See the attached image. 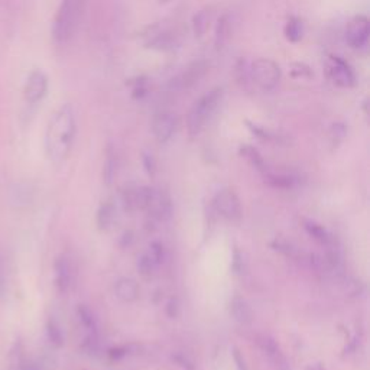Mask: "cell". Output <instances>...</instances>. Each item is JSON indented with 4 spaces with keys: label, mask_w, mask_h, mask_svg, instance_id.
<instances>
[{
    "label": "cell",
    "mask_w": 370,
    "mask_h": 370,
    "mask_svg": "<svg viewBox=\"0 0 370 370\" xmlns=\"http://www.w3.org/2000/svg\"><path fill=\"white\" fill-rule=\"evenodd\" d=\"M75 132L77 125L74 109L70 104H63L52 115L45 134V149L52 162L61 164L67 160L75 139Z\"/></svg>",
    "instance_id": "1"
},
{
    "label": "cell",
    "mask_w": 370,
    "mask_h": 370,
    "mask_svg": "<svg viewBox=\"0 0 370 370\" xmlns=\"http://www.w3.org/2000/svg\"><path fill=\"white\" fill-rule=\"evenodd\" d=\"M86 0H61L52 22V38L60 45L67 44L75 35L82 23Z\"/></svg>",
    "instance_id": "2"
},
{
    "label": "cell",
    "mask_w": 370,
    "mask_h": 370,
    "mask_svg": "<svg viewBox=\"0 0 370 370\" xmlns=\"http://www.w3.org/2000/svg\"><path fill=\"white\" fill-rule=\"evenodd\" d=\"M239 71L242 72V82L263 93L274 91L281 82V68L269 58H257L250 64L243 63Z\"/></svg>",
    "instance_id": "3"
},
{
    "label": "cell",
    "mask_w": 370,
    "mask_h": 370,
    "mask_svg": "<svg viewBox=\"0 0 370 370\" xmlns=\"http://www.w3.org/2000/svg\"><path fill=\"white\" fill-rule=\"evenodd\" d=\"M222 100H223V90L217 87L201 96L193 104V108L190 109L187 116V129L191 136H197L201 134V130L217 112Z\"/></svg>",
    "instance_id": "4"
},
{
    "label": "cell",
    "mask_w": 370,
    "mask_h": 370,
    "mask_svg": "<svg viewBox=\"0 0 370 370\" xmlns=\"http://www.w3.org/2000/svg\"><path fill=\"white\" fill-rule=\"evenodd\" d=\"M327 75L333 84L341 89H350L356 83V74L349 63H346L341 57L331 56L326 64Z\"/></svg>",
    "instance_id": "5"
},
{
    "label": "cell",
    "mask_w": 370,
    "mask_h": 370,
    "mask_svg": "<svg viewBox=\"0 0 370 370\" xmlns=\"http://www.w3.org/2000/svg\"><path fill=\"white\" fill-rule=\"evenodd\" d=\"M207 72V64L203 61L194 63L189 65L184 71H181L178 75H175L172 80L168 83L170 90L181 91V90H187L193 87L196 83H198L201 78Z\"/></svg>",
    "instance_id": "6"
},
{
    "label": "cell",
    "mask_w": 370,
    "mask_h": 370,
    "mask_svg": "<svg viewBox=\"0 0 370 370\" xmlns=\"http://www.w3.org/2000/svg\"><path fill=\"white\" fill-rule=\"evenodd\" d=\"M145 210L153 219L167 220V219H170V216L172 213L171 198L164 190H158V189L151 187Z\"/></svg>",
    "instance_id": "7"
},
{
    "label": "cell",
    "mask_w": 370,
    "mask_h": 370,
    "mask_svg": "<svg viewBox=\"0 0 370 370\" xmlns=\"http://www.w3.org/2000/svg\"><path fill=\"white\" fill-rule=\"evenodd\" d=\"M48 93V77L41 70H34L23 87V97L30 104L39 103Z\"/></svg>",
    "instance_id": "8"
},
{
    "label": "cell",
    "mask_w": 370,
    "mask_h": 370,
    "mask_svg": "<svg viewBox=\"0 0 370 370\" xmlns=\"http://www.w3.org/2000/svg\"><path fill=\"white\" fill-rule=\"evenodd\" d=\"M215 207L227 220H237L242 216V205L239 197L231 190H222L215 198Z\"/></svg>",
    "instance_id": "9"
},
{
    "label": "cell",
    "mask_w": 370,
    "mask_h": 370,
    "mask_svg": "<svg viewBox=\"0 0 370 370\" xmlns=\"http://www.w3.org/2000/svg\"><path fill=\"white\" fill-rule=\"evenodd\" d=\"M370 37V25L366 16H356L346 30V41L353 49H362L367 45Z\"/></svg>",
    "instance_id": "10"
},
{
    "label": "cell",
    "mask_w": 370,
    "mask_h": 370,
    "mask_svg": "<svg viewBox=\"0 0 370 370\" xmlns=\"http://www.w3.org/2000/svg\"><path fill=\"white\" fill-rule=\"evenodd\" d=\"M257 346L262 350V353L271 360L275 370H291L286 357L279 349V345L271 336L260 334L257 337Z\"/></svg>",
    "instance_id": "11"
},
{
    "label": "cell",
    "mask_w": 370,
    "mask_h": 370,
    "mask_svg": "<svg viewBox=\"0 0 370 370\" xmlns=\"http://www.w3.org/2000/svg\"><path fill=\"white\" fill-rule=\"evenodd\" d=\"M177 125H178L177 116L171 112H162L160 115H156L152 123V129H153V135L158 139V142H161V143L168 142L175 134Z\"/></svg>",
    "instance_id": "12"
},
{
    "label": "cell",
    "mask_w": 370,
    "mask_h": 370,
    "mask_svg": "<svg viewBox=\"0 0 370 370\" xmlns=\"http://www.w3.org/2000/svg\"><path fill=\"white\" fill-rule=\"evenodd\" d=\"M54 272L57 289L61 294H67L74 285V268L71 260L64 255L58 256L54 265Z\"/></svg>",
    "instance_id": "13"
},
{
    "label": "cell",
    "mask_w": 370,
    "mask_h": 370,
    "mask_svg": "<svg viewBox=\"0 0 370 370\" xmlns=\"http://www.w3.org/2000/svg\"><path fill=\"white\" fill-rule=\"evenodd\" d=\"M115 295L122 302H126V304L135 302L139 297V286L136 281L132 278H120L115 283Z\"/></svg>",
    "instance_id": "14"
},
{
    "label": "cell",
    "mask_w": 370,
    "mask_h": 370,
    "mask_svg": "<svg viewBox=\"0 0 370 370\" xmlns=\"http://www.w3.org/2000/svg\"><path fill=\"white\" fill-rule=\"evenodd\" d=\"M230 312L233 319L243 326H248L253 321V311L246 300L241 297H234L230 304Z\"/></svg>",
    "instance_id": "15"
},
{
    "label": "cell",
    "mask_w": 370,
    "mask_h": 370,
    "mask_svg": "<svg viewBox=\"0 0 370 370\" xmlns=\"http://www.w3.org/2000/svg\"><path fill=\"white\" fill-rule=\"evenodd\" d=\"M305 230H307L308 234H310L311 237H314V239H315L317 242H319V243H321V245H324V246H327V248H330V249L334 248L336 241H334L333 234H331L328 230H326L323 226L317 224V223H314V222H305Z\"/></svg>",
    "instance_id": "16"
},
{
    "label": "cell",
    "mask_w": 370,
    "mask_h": 370,
    "mask_svg": "<svg viewBox=\"0 0 370 370\" xmlns=\"http://www.w3.org/2000/svg\"><path fill=\"white\" fill-rule=\"evenodd\" d=\"M116 219V208L115 205L106 203L97 211V226L100 230H108L112 227Z\"/></svg>",
    "instance_id": "17"
},
{
    "label": "cell",
    "mask_w": 370,
    "mask_h": 370,
    "mask_svg": "<svg viewBox=\"0 0 370 370\" xmlns=\"http://www.w3.org/2000/svg\"><path fill=\"white\" fill-rule=\"evenodd\" d=\"M285 37L289 42H300L304 37V23L298 18H291L285 25Z\"/></svg>",
    "instance_id": "18"
},
{
    "label": "cell",
    "mask_w": 370,
    "mask_h": 370,
    "mask_svg": "<svg viewBox=\"0 0 370 370\" xmlns=\"http://www.w3.org/2000/svg\"><path fill=\"white\" fill-rule=\"evenodd\" d=\"M115 175H116V158L112 149H109L108 156H106L104 165H103V179L106 184L110 185L115 179Z\"/></svg>",
    "instance_id": "19"
},
{
    "label": "cell",
    "mask_w": 370,
    "mask_h": 370,
    "mask_svg": "<svg viewBox=\"0 0 370 370\" xmlns=\"http://www.w3.org/2000/svg\"><path fill=\"white\" fill-rule=\"evenodd\" d=\"M11 370H38L37 364L26 360L23 355L18 352H12L11 355Z\"/></svg>",
    "instance_id": "20"
},
{
    "label": "cell",
    "mask_w": 370,
    "mask_h": 370,
    "mask_svg": "<svg viewBox=\"0 0 370 370\" xmlns=\"http://www.w3.org/2000/svg\"><path fill=\"white\" fill-rule=\"evenodd\" d=\"M78 317H80L82 324H83L89 331H91L93 334H96L97 323H96V319H94V315H93L91 310L87 308L86 305H80V307H78Z\"/></svg>",
    "instance_id": "21"
},
{
    "label": "cell",
    "mask_w": 370,
    "mask_h": 370,
    "mask_svg": "<svg viewBox=\"0 0 370 370\" xmlns=\"http://www.w3.org/2000/svg\"><path fill=\"white\" fill-rule=\"evenodd\" d=\"M46 334H48V338L49 341L54 345L56 347H61L64 345V336H63V331L60 328V326L56 323V321H49L48 326H46Z\"/></svg>",
    "instance_id": "22"
},
{
    "label": "cell",
    "mask_w": 370,
    "mask_h": 370,
    "mask_svg": "<svg viewBox=\"0 0 370 370\" xmlns=\"http://www.w3.org/2000/svg\"><path fill=\"white\" fill-rule=\"evenodd\" d=\"M242 153L248 158V160L250 161V164H252L257 171H260V172H267V165H265V162H263L262 156L256 152V149L246 146V148L242 149Z\"/></svg>",
    "instance_id": "23"
},
{
    "label": "cell",
    "mask_w": 370,
    "mask_h": 370,
    "mask_svg": "<svg viewBox=\"0 0 370 370\" xmlns=\"http://www.w3.org/2000/svg\"><path fill=\"white\" fill-rule=\"evenodd\" d=\"M156 267V263L152 260V257L149 256V253H143L139 259H138V271L141 272V275L143 276H151L153 274V269Z\"/></svg>",
    "instance_id": "24"
},
{
    "label": "cell",
    "mask_w": 370,
    "mask_h": 370,
    "mask_svg": "<svg viewBox=\"0 0 370 370\" xmlns=\"http://www.w3.org/2000/svg\"><path fill=\"white\" fill-rule=\"evenodd\" d=\"M231 34L230 31V22L227 20V18H223L220 25H219V30H217V35H216V45L217 48H223V45L226 44V41L229 39V35Z\"/></svg>",
    "instance_id": "25"
},
{
    "label": "cell",
    "mask_w": 370,
    "mask_h": 370,
    "mask_svg": "<svg viewBox=\"0 0 370 370\" xmlns=\"http://www.w3.org/2000/svg\"><path fill=\"white\" fill-rule=\"evenodd\" d=\"M208 22H210V15L207 12H200L194 18V32L197 37H203L205 31L208 30Z\"/></svg>",
    "instance_id": "26"
},
{
    "label": "cell",
    "mask_w": 370,
    "mask_h": 370,
    "mask_svg": "<svg viewBox=\"0 0 370 370\" xmlns=\"http://www.w3.org/2000/svg\"><path fill=\"white\" fill-rule=\"evenodd\" d=\"M268 182L276 189H291L294 185L293 178L282 177V175H268Z\"/></svg>",
    "instance_id": "27"
},
{
    "label": "cell",
    "mask_w": 370,
    "mask_h": 370,
    "mask_svg": "<svg viewBox=\"0 0 370 370\" xmlns=\"http://www.w3.org/2000/svg\"><path fill=\"white\" fill-rule=\"evenodd\" d=\"M149 256L152 257V260L156 263V265H160V263L164 260V248L161 243H152L149 248Z\"/></svg>",
    "instance_id": "28"
},
{
    "label": "cell",
    "mask_w": 370,
    "mask_h": 370,
    "mask_svg": "<svg viewBox=\"0 0 370 370\" xmlns=\"http://www.w3.org/2000/svg\"><path fill=\"white\" fill-rule=\"evenodd\" d=\"M179 311H181L179 301H178L177 298H171V300L167 302V308H165L167 315L170 317V319H177V317L179 315Z\"/></svg>",
    "instance_id": "29"
},
{
    "label": "cell",
    "mask_w": 370,
    "mask_h": 370,
    "mask_svg": "<svg viewBox=\"0 0 370 370\" xmlns=\"http://www.w3.org/2000/svg\"><path fill=\"white\" fill-rule=\"evenodd\" d=\"M172 360H174L177 364H179L181 367H184V369L194 370L193 362H191L187 356H185L184 353H174V355H172Z\"/></svg>",
    "instance_id": "30"
},
{
    "label": "cell",
    "mask_w": 370,
    "mask_h": 370,
    "mask_svg": "<svg viewBox=\"0 0 370 370\" xmlns=\"http://www.w3.org/2000/svg\"><path fill=\"white\" fill-rule=\"evenodd\" d=\"M233 359H234V363H236L237 370H248L246 362H245V359H243L242 353H241L239 350H237V349L233 350Z\"/></svg>",
    "instance_id": "31"
},
{
    "label": "cell",
    "mask_w": 370,
    "mask_h": 370,
    "mask_svg": "<svg viewBox=\"0 0 370 370\" xmlns=\"http://www.w3.org/2000/svg\"><path fill=\"white\" fill-rule=\"evenodd\" d=\"M143 162H145V168H146L148 174H153V172H155V164H153V161H152V156L145 155Z\"/></svg>",
    "instance_id": "32"
},
{
    "label": "cell",
    "mask_w": 370,
    "mask_h": 370,
    "mask_svg": "<svg viewBox=\"0 0 370 370\" xmlns=\"http://www.w3.org/2000/svg\"><path fill=\"white\" fill-rule=\"evenodd\" d=\"M125 355H126V349H115V350L110 352V356L116 357V359H119V357H122Z\"/></svg>",
    "instance_id": "33"
},
{
    "label": "cell",
    "mask_w": 370,
    "mask_h": 370,
    "mask_svg": "<svg viewBox=\"0 0 370 370\" xmlns=\"http://www.w3.org/2000/svg\"><path fill=\"white\" fill-rule=\"evenodd\" d=\"M307 370H326V367L321 363H314V364H310Z\"/></svg>",
    "instance_id": "34"
}]
</instances>
